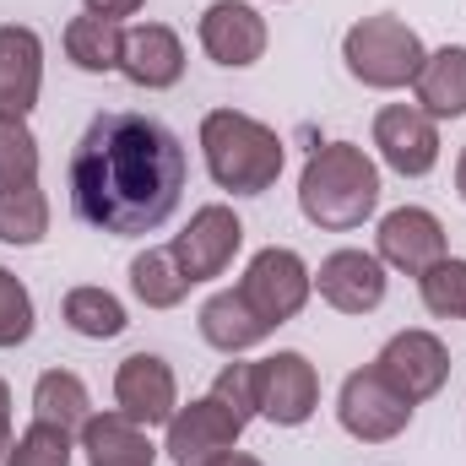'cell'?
I'll use <instances>...</instances> for the list:
<instances>
[{
  "mask_svg": "<svg viewBox=\"0 0 466 466\" xmlns=\"http://www.w3.org/2000/svg\"><path fill=\"white\" fill-rule=\"evenodd\" d=\"M201 157L218 190L228 196H266L282 179L288 147L266 119L244 115V109H212L201 119Z\"/></svg>",
  "mask_w": 466,
  "mask_h": 466,
  "instance_id": "3",
  "label": "cell"
},
{
  "mask_svg": "<svg viewBox=\"0 0 466 466\" xmlns=\"http://www.w3.org/2000/svg\"><path fill=\"white\" fill-rule=\"evenodd\" d=\"M119 49H125V27L109 22V16H71L66 22V60L87 76H104V71H119Z\"/></svg>",
  "mask_w": 466,
  "mask_h": 466,
  "instance_id": "23",
  "label": "cell"
},
{
  "mask_svg": "<svg viewBox=\"0 0 466 466\" xmlns=\"http://www.w3.org/2000/svg\"><path fill=\"white\" fill-rule=\"evenodd\" d=\"M119 76L130 87H147V93H163V87H179L185 76V44L168 22H141V27H125V49H119Z\"/></svg>",
  "mask_w": 466,
  "mask_h": 466,
  "instance_id": "17",
  "label": "cell"
},
{
  "mask_svg": "<svg viewBox=\"0 0 466 466\" xmlns=\"http://www.w3.org/2000/svg\"><path fill=\"white\" fill-rule=\"evenodd\" d=\"M44 93V38L22 22L0 27V115L27 119Z\"/></svg>",
  "mask_w": 466,
  "mask_h": 466,
  "instance_id": "18",
  "label": "cell"
},
{
  "mask_svg": "<svg viewBox=\"0 0 466 466\" xmlns=\"http://www.w3.org/2000/svg\"><path fill=\"white\" fill-rule=\"evenodd\" d=\"M299 212L326 233L363 228L380 212V163L358 141H326L299 174Z\"/></svg>",
  "mask_w": 466,
  "mask_h": 466,
  "instance_id": "2",
  "label": "cell"
},
{
  "mask_svg": "<svg viewBox=\"0 0 466 466\" xmlns=\"http://www.w3.org/2000/svg\"><path fill=\"white\" fill-rule=\"evenodd\" d=\"M238 434H244V423L228 407L218 396H201V401H190L168 418V445L163 451H168L174 466H212L218 456L238 451Z\"/></svg>",
  "mask_w": 466,
  "mask_h": 466,
  "instance_id": "14",
  "label": "cell"
},
{
  "mask_svg": "<svg viewBox=\"0 0 466 466\" xmlns=\"http://www.w3.org/2000/svg\"><path fill=\"white\" fill-rule=\"evenodd\" d=\"M212 466H260L255 456H244V451H228V456H218Z\"/></svg>",
  "mask_w": 466,
  "mask_h": 466,
  "instance_id": "32",
  "label": "cell"
},
{
  "mask_svg": "<svg viewBox=\"0 0 466 466\" xmlns=\"http://www.w3.org/2000/svg\"><path fill=\"white\" fill-rule=\"evenodd\" d=\"M212 396L228 407L238 423L260 418V407H255V363H223L218 380H212Z\"/></svg>",
  "mask_w": 466,
  "mask_h": 466,
  "instance_id": "29",
  "label": "cell"
},
{
  "mask_svg": "<svg viewBox=\"0 0 466 466\" xmlns=\"http://www.w3.org/2000/svg\"><path fill=\"white\" fill-rule=\"evenodd\" d=\"M342 60H348V76L374 87V93H396L407 82H418L429 49L418 38V27H407L401 16H363L352 22L348 38H342Z\"/></svg>",
  "mask_w": 466,
  "mask_h": 466,
  "instance_id": "5",
  "label": "cell"
},
{
  "mask_svg": "<svg viewBox=\"0 0 466 466\" xmlns=\"http://www.w3.org/2000/svg\"><path fill=\"white\" fill-rule=\"evenodd\" d=\"M115 412H125L141 429H168V418L179 412V380L168 369V358L157 352H130L115 369Z\"/></svg>",
  "mask_w": 466,
  "mask_h": 466,
  "instance_id": "12",
  "label": "cell"
},
{
  "mask_svg": "<svg viewBox=\"0 0 466 466\" xmlns=\"http://www.w3.org/2000/svg\"><path fill=\"white\" fill-rule=\"evenodd\" d=\"M201 337H207V348L228 352V358H238V352L260 348L266 337H271V326L244 304V293L238 288H228V293H212L207 304H201Z\"/></svg>",
  "mask_w": 466,
  "mask_h": 466,
  "instance_id": "20",
  "label": "cell"
},
{
  "mask_svg": "<svg viewBox=\"0 0 466 466\" xmlns=\"http://www.w3.org/2000/svg\"><path fill=\"white\" fill-rule=\"evenodd\" d=\"M315 288L337 315H374L385 304V260L374 249H331L315 271Z\"/></svg>",
  "mask_w": 466,
  "mask_h": 466,
  "instance_id": "16",
  "label": "cell"
},
{
  "mask_svg": "<svg viewBox=\"0 0 466 466\" xmlns=\"http://www.w3.org/2000/svg\"><path fill=\"white\" fill-rule=\"evenodd\" d=\"M190 157L185 141L152 115H93L71 152V207L87 228L141 238L157 233L185 201Z\"/></svg>",
  "mask_w": 466,
  "mask_h": 466,
  "instance_id": "1",
  "label": "cell"
},
{
  "mask_svg": "<svg viewBox=\"0 0 466 466\" xmlns=\"http://www.w3.org/2000/svg\"><path fill=\"white\" fill-rule=\"evenodd\" d=\"M87 466H157V445L152 429L130 423L125 412H93L87 429L76 434Z\"/></svg>",
  "mask_w": 466,
  "mask_h": 466,
  "instance_id": "19",
  "label": "cell"
},
{
  "mask_svg": "<svg viewBox=\"0 0 466 466\" xmlns=\"http://www.w3.org/2000/svg\"><path fill=\"white\" fill-rule=\"evenodd\" d=\"M71 456H76V434H66V429L33 418V429H22V434L11 440L5 466H71Z\"/></svg>",
  "mask_w": 466,
  "mask_h": 466,
  "instance_id": "27",
  "label": "cell"
},
{
  "mask_svg": "<svg viewBox=\"0 0 466 466\" xmlns=\"http://www.w3.org/2000/svg\"><path fill=\"white\" fill-rule=\"evenodd\" d=\"M255 407L277 429H304L320 412V374L304 352H271L255 363Z\"/></svg>",
  "mask_w": 466,
  "mask_h": 466,
  "instance_id": "8",
  "label": "cell"
},
{
  "mask_svg": "<svg viewBox=\"0 0 466 466\" xmlns=\"http://www.w3.org/2000/svg\"><path fill=\"white\" fill-rule=\"evenodd\" d=\"M374 255L407 277H423L434 260L451 255V238H445V223L429 212V207H396L380 218V233H374Z\"/></svg>",
  "mask_w": 466,
  "mask_h": 466,
  "instance_id": "15",
  "label": "cell"
},
{
  "mask_svg": "<svg viewBox=\"0 0 466 466\" xmlns=\"http://www.w3.org/2000/svg\"><path fill=\"white\" fill-rule=\"evenodd\" d=\"M374 152L390 174L423 179L440 163V119H429L418 104H385L374 115Z\"/></svg>",
  "mask_w": 466,
  "mask_h": 466,
  "instance_id": "11",
  "label": "cell"
},
{
  "mask_svg": "<svg viewBox=\"0 0 466 466\" xmlns=\"http://www.w3.org/2000/svg\"><path fill=\"white\" fill-rule=\"evenodd\" d=\"M60 315H66V326H71L76 337H87V342H115L119 331L130 326V320H125V304H119L109 288H71L66 304H60Z\"/></svg>",
  "mask_w": 466,
  "mask_h": 466,
  "instance_id": "25",
  "label": "cell"
},
{
  "mask_svg": "<svg viewBox=\"0 0 466 466\" xmlns=\"http://www.w3.org/2000/svg\"><path fill=\"white\" fill-rule=\"evenodd\" d=\"M418 293H423V309H429L434 320H466V260L461 255L434 260V266L418 277Z\"/></svg>",
  "mask_w": 466,
  "mask_h": 466,
  "instance_id": "26",
  "label": "cell"
},
{
  "mask_svg": "<svg viewBox=\"0 0 466 466\" xmlns=\"http://www.w3.org/2000/svg\"><path fill=\"white\" fill-rule=\"evenodd\" d=\"M456 196L466 201V147H461V157H456Z\"/></svg>",
  "mask_w": 466,
  "mask_h": 466,
  "instance_id": "33",
  "label": "cell"
},
{
  "mask_svg": "<svg viewBox=\"0 0 466 466\" xmlns=\"http://www.w3.org/2000/svg\"><path fill=\"white\" fill-rule=\"evenodd\" d=\"M238 293H244V304L277 331V326H288V320L309 304V293H315V271L304 266L299 249H288V244H266V249L249 255V266H244V277H238Z\"/></svg>",
  "mask_w": 466,
  "mask_h": 466,
  "instance_id": "6",
  "label": "cell"
},
{
  "mask_svg": "<svg viewBox=\"0 0 466 466\" xmlns=\"http://www.w3.org/2000/svg\"><path fill=\"white\" fill-rule=\"evenodd\" d=\"M130 293H136L147 309H174V304H185L190 277L179 271L174 249H141V255L130 260Z\"/></svg>",
  "mask_w": 466,
  "mask_h": 466,
  "instance_id": "24",
  "label": "cell"
},
{
  "mask_svg": "<svg viewBox=\"0 0 466 466\" xmlns=\"http://www.w3.org/2000/svg\"><path fill=\"white\" fill-rule=\"evenodd\" d=\"M49 233V196L38 185V141L27 119L0 115V244L33 249Z\"/></svg>",
  "mask_w": 466,
  "mask_h": 466,
  "instance_id": "4",
  "label": "cell"
},
{
  "mask_svg": "<svg viewBox=\"0 0 466 466\" xmlns=\"http://www.w3.org/2000/svg\"><path fill=\"white\" fill-rule=\"evenodd\" d=\"M174 260H179V271L190 277V288L196 282H212V277H223L233 266V255L244 249V223L233 218V207L223 201H212V207H201V212H190V223L185 233H174Z\"/></svg>",
  "mask_w": 466,
  "mask_h": 466,
  "instance_id": "10",
  "label": "cell"
},
{
  "mask_svg": "<svg viewBox=\"0 0 466 466\" xmlns=\"http://www.w3.org/2000/svg\"><path fill=\"white\" fill-rule=\"evenodd\" d=\"M196 38H201L207 60L223 66V71L255 66V60L266 55V44H271L266 16H260L249 0H212V5L201 11V22H196Z\"/></svg>",
  "mask_w": 466,
  "mask_h": 466,
  "instance_id": "13",
  "label": "cell"
},
{
  "mask_svg": "<svg viewBox=\"0 0 466 466\" xmlns=\"http://www.w3.org/2000/svg\"><path fill=\"white\" fill-rule=\"evenodd\" d=\"M418 109L429 119H461L466 115V44H445L423 60L418 82Z\"/></svg>",
  "mask_w": 466,
  "mask_h": 466,
  "instance_id": "21",
  "label": "cell"
},
{
  "mask_svg": "<svg viewBox=\"0 0 466 466\" xmlns=\"http://www.w3.org/2000/svg\"><path fill=\"white\" fill-rule=\"evenodd\" d=\"M33 326H38V315H33V293L22 288L16 271L0 266V348H22V342L33 337Z\"/></svg>",
  "mask_w": 466,
  "mask_h": 466,
  "instance_id": "28",
  "label": "cell"
},
{
  "mask_svg": "<svg viewBox=\"0 0 466 466\" xmlns=\"http://www.w3.org/2000/svg\"><path fill=\"white\" fill-rule=\"evenodd\" d=\"M412 401L407 396H396L385 380H380V369L369 363V369H352L348 380H342V390H337V423L348 429L358 445H390L396 434H407V423H412Z\"/></svg>",
  "mask_w": 466,
  "mask_h": 466,
  "instance_id": "7",
  "label": "cell"
},
{
  "mask_svg": "<svg viewBox=\"0 0 466 466\" xmlns=\"http://www.w3.org/2000/svg\"><path fill=\"white\" fill-rule=\"evenodd\" d=\"M33 418L38 423H55L66 434H82L87 418H93V396L82 385V374L71 369H44L38 385H33Z\"/></svg>",
  "mask_w": 466,
  "mask_h": 466,
  "instance_id": "22",
  "label": "cell"
},
{
  "mask_svg": "<svg viewBox=\"0 0 466 466\" xmlns=\"http://www.w3.org/2000/svg\"><path fill=\"white\" fill-rule=\"evenodd\" d=\"M374 369H380V380H385L396 396H407V401L418 407V401H429V396L445 390V380H451V348H445L434 331H396V337L380 348Z\"/></svg>",
  "mask_w": 466,
  "mask_h": 466,
  "instance_id": "9",
  "label": "cell"
},
{
  "mask_svg": "<svg viewBox=\"0 0 466 466\" xmlns=\"http://www.w3.org/2000/svg\"><path fill=\"white\" fill-rule=\"evenodd\" d=\"M11 456V385L0 380V466Z\"/></svg>",
  "mask_w": 466,
  "mask_h": 466,
  "instance_id": "31",
  "label": "cell"
},
{
  "mask_svg": "<svg viewBox=\"0 0 466 466\" xmlns=\"http://www.w3.org/2000/svg\"><path fill=\"white\" fill-rule=\"evenodd\" d=\"M82 5H87L93 16H109V22H125V16H136V11H141L147 0H82Z\"/></svg>",
  "mask_w": 466,
  "mask_h": 466,
  "instance_id": "30",
  "label": "cell"
}]
</instances>
